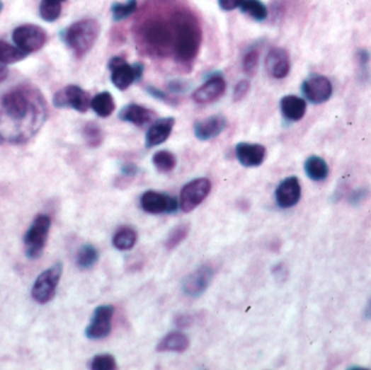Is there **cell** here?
Returning a JSON list of instances; mask_svg holds the SVG:
<instances>
[{
  "label": "cell",
  "mask_w": 371,
  "mask_h": 370,
  "mask_svg": "<svg viewBox=\"0 0 371 370\" xmlns=\"http://www.w3.org/2000/svg\"><path fill=\"white\" fill-rule=\"evenodd\" d=\"M114 314V308L112 305H101L93 312L91 324L85 330V335L91 340L105 339L111 333L112 317Z\"/></svg>",
  "instance_id": "obj_11"
},
{
  "label": "cell",
  "mask_w": 371,
  "mask_h": 370,
  "mask_svg": "<svg viewBox=\"0 0 371 370\" xmlns=\"http://www.w3.org/2000/svg\"><path fill=\"white\" fill-rule=\"evenodd\" d=\"M8 74H9L8 69L0 63V84L5 82V79H7Z\"/></svg>",
  "instance_id": "obj_44"
},
{
  "label": "cell",
  "mask_w": 371,
  "mask_h": 370,
  "mask_svg": "<svg viewBox=\"0 0 371 370\" xmlns=\"http://www.w3.org/2000/svg\"><path fill=\"white\" fill-rule=\"evenodd\" d=\"M99 259L98 250L93 245H85L77 253L76 263L81 270H91Z\"/></svg>",
  "instance_id": "obj_30"
},
{
  "label": "cell",
  "mask_w": 371,
  "mask_h": 370,
  "mask_svg": "<svg viewBox=\"0 0 371 370\" xmlns=\"http://www.w3.org/2000/svg\"><path fill=\"white\" fill-rule=\"evenodd\" d=\"M244 0H218V5L224 11H232L240 7Z\"/></svg>",
  "instance_id": "obj_40"
},
{
  "label": "cell",
  "mask_w": 371,
  "mask_h": 370,
  "mask_svg": "<svg viewBox=\"0 0 371 370\" xmlns=\"http://www.w3.org/2000/svg\"><path fill=\"white\" fill-rule=\"evenodd\" d=\"M282 115L289 121L297 122L303 119L307 112V103L297 96H285L280 101Z\"/></svg>",
  "instance_id": "obj_22"
},
{
  "label": "cell",
  "mask_w": 371,
  "mask_h": 370,
  "mask_svg": "<svg viewBox=\"0 0 371 370\" xmlns=\"http://www.w3.org/2000/svg\"><path fill=\"white\" fill-rule=\"evenodd\" d=\"M258 61H260V52L258 50H250L244 57L242 66L246 74L253 76L256 74L258 68Z\"/></svg>",
  "instance_id": "obj_35"
},
{
  "label": "cell",
  "mask_w": 371,
  "mask_h": 370,
  "mask_svg": "<svg viewBox=\"0 0 371 370\" xmlns=\"http://www.w3.org/2000/svg\"><path fill=\"white\" fill-rule=\"evenodd\" d=\"M299 199H301V185L297 177H288L280 183L276 190V201L279 207L282 209L295 207Z\"/></svg>",
  "instance_id": "obj_16"
},
{
  "label": "cell",
  "mask_w": 371,
  "mask_h": 370,
  "mask_svg": "<svg viewBox=\"0 0 371 370\" xmlns=\"http://www.w3.org/2000/svg\"><path fill=\"white\" fill-rule=\"evenodd\" d=\"M136 241H137V233L132 227H123L119 229L113 237V245L120 251L132 249Z\"/></svg>",
  "instance_id": "obj_27"
},
{
  "label": "cell",
  "mask_w": 371,
  "mask_h": 370,
  "mask_svg": "<svg viewBox=\"0 0 371 370\" xmlns=\"http://www.w3.org/2000/svg\"><path fill=\"white\" fill-rule=\"evenodd\" d=\"M303 93L305 97L313 103H323L331 97L332 85L325 76L315 75L303 83Z\"/></svg>",
  "instance_id": "obj_15"
},
{
  "label": "cell",
  "mask_w": 371,
  "mask_h": 370,
  "mask_svg": "<svg viewBox=\"0 0 371 370\" xmlns=\"http://www.w3.org/2000/svg\"><path fill=\"white\" fill-rule=\"evenodd\" d=\"M48 115L40 89L19 85L0 95V144H21L40 132Z\"/></svg>",
  "instance_id": "obj_1"
},
{
  "label": "cell",
  "mask_w": 371,
  "mask_h": 370,
  "mask_svg": "<svg viewBox=\"0 0 371 370\" xmlns=\"http://www.w3.org/2000/svg\"><path fill=\"white\" fill-rule=\"evenodd\" d=\"M52 227V219L48 215L40 214L34 219L24 237L25 254L28 259L36 260L44 251L49 231Z\"/></svg>",
  "instance_id": "obj_5"
},
{
  "label": "cell",
  "mask_w": 371,
  "mask_h": 370,
  "mask_svg": "<svg viewBox=\"0 0 371 370\" xmlns=\"http://www.w3.org/2000/svg\"><path fill=\"white\" fill-rule=\"evenodd\" d=\"M365 315H366L367 318L371 319V300L369 301L368 305H367Z\"/></svg>",
  "instance_id": "obj_45"
},
{
  "label": "cell",
  "mask_w": 371,
  "mask_h": 370,
  "mask_svg": "<svg viewBox=\"0 0 371 370\" xmlns=\"http://www.w3.org/2000/svg\"><path fill=\"white\" fill-rule=\"evenodd\" d=\"M213 275V268L211 266L202 265L201 267L197 268L195 272H191L190 275L183 279V294L191 298L202 296L209 288Z\"/></svg>",
  "instance_id": "obj_13"
},
{
  "label": "cell",
  "mask_w": 371,
  "mask_h": 370,
  "mask_svg": "<svg viewBox=\"0 0 371 370\" xmlns=\"http://www.w3.org/2000/svg\"><path fill=\"white\" fill-rule=\"evenodd\" d=\"M249 91H250V82L248 79H241L240 82H238L234 86V93H232V97H234V101H240L248 95Z\"/></svg>",
  "instance_id": "obj_37"
},
{
  "label": "cell",
  "mask_w": 371,
  "mask_h": 370,
  "mask_svg": "<svg viewBox=\"0 0 371 370\" xmlns=\"http://www.w3.org/2000/svg\"><path fill=\"white\" fill-rule=\"evenodd\" d=\"M47 38L46 30L35 24L18 26L12 33L14 44L28 54L42 50L47 42Z\"/></svg>",
  "instance_id": "obj_8"
},
{
  "label": "cell",
  "mask_w": 371,
  "mask_h": 370,
  "mask_svg": "<svg viewBox=\"0 0 371 370\" xmlns=\"http://www.w3.org/2000/svg\"><path fill=\"white\" fill-rule=\"evenodd\" d=\"M139 172V168L137 166H135L132 163H126L122 166V174L125 175V176H136Z\"/></svg>",
  "instance_id": "obj_41"
},
{
  "label": "cell",
  "mask_w": 371,
  "mask_h": 370,
  "mask_svg": "<svg viewBox=\"0 0 371 370\" xmlns=\"http://www.w3.org/2000/svg\"><path fill=\"white\" fill-rule=\"evenodd\" d=\"M154 166L160 173H170L176 166L177 161L174 154L167 150L156 152L152 158Z\"/></svg>",
  "instance_id": "obj_31"
},
{
  "label": "cell",
  "mask_w": 371,
  "mask_h": 370,
  "mask_svg": "<svg viewBox=\"0 0 371 370\" xmlns=\"http://www.w3.org/2000/svg\"><path fill=\"white\" fill-rule=\"evenodd\" d=\"M266 70L275 79H285L290 72V57L283 48H273L266 57Z\"/></svg>",
  "instance_id": "obj_19"
},
{
  "label": "cell",
  "mask_w": 371,
  "mask_h": 370,
  "mask_svg": "<svg viewBox=\"0 0 371 370\" xmlns=\"http://www.w3.org/2000/svg\"><path fill=\"white\" fill-rule=\"evenodd\" d=\"M52 103L55 107L71 108L85 113L91 105V95L76 85H69L55 93Z\"/></svg>",
  "instance_id": "obj_9"
},
{
  "label": "cell",
  "mask_w": 371,
  "mask_h": 370,
  "mask_svg": "<svg viewBox=\"0 0 371 370\" xmlns=\"http://www.w3.org/2000/svg\"><path fill=\"white\" fill-rule=\"evenodd\" d=\"M225 91V79L222 75L215 74L193 93V98L199 105H207L221 98Z\"/></svg>",
  "instance_id": "obj_14"
},
{
  "label": "cell",
  "mask_w": 371,
  "mask_h": 370,
  "mask_svg": "<svg viewBox=\"0 0 371 370\" xmlns=\"http://www.w3.org/2000/svg\"><path fill=\"white\" fill-rule=\"evenodd\" d=\"M109 70L111 71L112 83L120 91H126L132 83L139 81L144 74L142 63L137 62L134 66H130L122 57H114L110 60Z\"/></svg>",
  "instance_id": "obj_6"
},
{
  "label": "cell",
  "mask_w": 371,
  "mask_h": 370,
  "mask_svg": "<svg viewBox=\"0 0 371 370\" xmlns=\"http://www.w3.org/2000/svg\"><path fill=\"white\" fill-rule=\"evenodd\" d=\"M305 172L311 180L323 182L329 175V166L324 158L319 156H309L305 162Z\"/></svg>",
  "instance_id": "obj_24"
},
{
  "label": "cell",
  "mask_w": 371,
  "mask_h": 370,
  "mask_svg": "<svg viewBox=\"0 0 371 370\" xmlns=\"http://www.w3.org/2000/svg\"><path fill=\"white\" fill-rule=\"evenodd\" d=\"M140 204L142 210L150 214H172L178 210V201L176 198L158 191H146L140 199Z\"/></svg>",
  "instance_id": "obj_12"
},
{
  "label": "cell",
  "mask_w": 371,
  "mask_h": 370,
  "mask_svg": "<svg viewBox=\"0 0 371 370\" xmlns=\"http://www.w3.org/2000/svg\"><path fill=\"white\" fill-rule=\"evenodd\" d=\"M154 115L156 113L154 111L136 103L125 105L119 113V117L122 121L128 122L139 127H144L154 121Z\"/></svg>",
  "instance_id": "obj_21"
},
{
  "label": "cell",
  "mask_w": 371,
  "mask_h": 370,
  "mask_svg": "<svg viewBox=\"0 0 371 370\" xmlns=\"http://www.w3.org/2000/svg\"><path fill=\"white\" fill-rule=\"evenodd\" d=\"M67 0H42L40 14L44 21L52 23L60 18L62 5Z\"/></svg>",
  "instance_id": "obj_26"
},
{
  "label": "cell",
  "mask_w": 371,
  "mask_h": 370,
  "mask_svg": "<svg viewBox=\"0 0 371 370\" xmlns=\"http://www.w3.org/2000/svg\"><path fill=\"white\" fill-rule=\"evenodd\" d=\"M227 127V120L223 115H213L195 124V135L201 141H207L221 135Z\"/></svg>",
  "instance_id": "obj_17"
},
{
  "label": "cell",
  "mask_w": 371,
  "mask_h": 370,
  "mask_svg": "<svg viewBox=\"0 0 371 370\" xmlns=\"http://www.w3.org/2000/svg\"><path fill=\"white\" fill-rule=\"evenodd\" d=\"M100 34L97 20L84 19L75 22L61 33L64 44L76 57H83L93 48Z\"/></svg>",
  "instance_id": "obj_4"
},
{
  "label": "cell",
  "mask_w": 371,
  "mask_h": 370,
  "mask_svg": "<svg viewBox=\"0 0 371 370\" xmlns=\"http://www.w3.org/2000/svg\"><path fill=\"white\" fill-rule=\"evenodd\" d=\"M189 347V339L187 335L181 333H171L163 337L156 347L158 352H177L183 353Z\"/></svg>",
  "instance_id": "obj_23"
},
{
  "label": "cell",
  "mask_w": 371,
  "mask_h": 370,
  "mask_svg": "<svg viewBox=\"0 0 371 370\" xmlns=\"http://www.w3.org/2000/svg\"><path fill=\"white\" fill-rule=\"evenodd\" d=\"M62 264L57 263L38 276L32 288V296L36 302L46 304L52 300L62 276Z\"/></svg>",
  "instance_id": "obj_7"
},
{
  "label": "cell",
  "mask_w": 371,
  "mask_h": 370,
  "mask_svg": "<svg viewBox=\"0 0 371 370\" xmlns=\"http://www.w3.org/2000/svg\"><path fill=\"white\" fill-rule=\"evenodd\" d=\"M91 107L99 117H108L115 110V103L109 91L98 93L91 99Z\"/></svg>",
  "instance_id": "obj_25"
},
{
  "label": "cell",
  "mask_w": 371,
  "mask_h": 370,
  "mask_svg": "<svg viewBox=\"0 0 371 370\" xmlns=\"http://www.w3.org/2000/svg\"><path fill=\"white\" fill-rule=\"evenodd\" d=\"M91 367L93 370H114L116 368V361L110 354H101L93 357Z\"/></svg>",
  "instance_id": "obj_36"
},
{
  "label": "cell",
  "mask_w": 371,
  "mask_h": 370,
  "mask_svg": "<svg viewBox=\"0 0 371 370\" xmlns=\"http://www.w3.org/2000/svg\"><path fill=\"white\" fill-rule=\"evenodd\" d=\"M28 54L22 52L18 47L8 44L5 40H0V63L1 64H12L19 62L26 58Z\"/></svg>",
  "instance_id": "obj_28"
},
{
  "label": "cell",
  "mask_w": 371,
  "mask_h": 370,
  "mask_svg": "<svg viewBox=\"0 0 371 370\" xmlns=\"http://www.w3.org/2000/svg\"><path fill=\"white\" fill-rule=\"evenodd\" d=\"M370 54L367 50H358L356 54V61H358V67H360V73L365 77V74H368L369 62H370Z\"/></svg>",
  "instance_id": "obj_38"
},
{
  "label": "cell",
  "mask_w": 371,
  "mask_h": 370,
  "mask_svg": "<svg viewBox=\"0 0 371 370\" xmlns=\"http://www.w3.org/2000/svg\"><path fill=\"white\" fill-rule=\"evenodd\" d=\"M189 233L188 225H178L172 229L169 236H167L166 241H165V247L167 250H173L181 245L183 240L187 238Z\"/></svg>",
  "instance_id": "obj_34"
},
{
  "label": "cell",
  "mask_w": 371,
  "mask_h": 370,
  "mask_svg": "<svg viewBox=\"0 0 371 370\" xmlns=\"http://www.w3.org/2000/svg\"><path fill=\"white\" fill-rule=\"evenodd\" d=\"M240 9L256 21L262 22L267 19L268 10L261 0H244Z\"/></svg>",
  "instance_id": "obj_29"
},
{
  "label": "cell",
  "mask_w": 371,
  "mask_h": 370,
  "mask_svg": "<svg viewBox=\"0 0 371 370\" xmlns=\"http://www.w3.org/2000/svg\"><path fill=\"white\" fill-rule=\"evenodd\" d=\"M167 87H169V89H170V91H172V93H181L188 91L189 85L183 82V81L174 79V81H171V82L167 84Z\"/></svg>",
  "instance_id": "obj_39"
},
{
  "label": "cell",
  "mask_w": 371,
  "mask_h": 370,
  "mask_svg": "<svg viewBox=\"0 0 371 370\" xmlns=\"http://www.w3.org/2000/svg\"><path fill=\"white\" fill-rule=\"evenodd\" d=\"M211 188L207 178H197L185 185L181 192V210L186 213L195 210L209 196Z\"/></svg>",
  "instance_id": "obj_10"
},
{
  "label": "cell",
  "mask_w": 371,
  "mask_h": 370,
  "mask_svg": "<svg viewBox=\"0 0 371 370\" xmlns=\"http://www.w3.org/2000/svg\"><path fill=\"white\" fill-rule=\"evenodd\" d=\"M148 91L151 96H154V98L159 99V100L166 101V103L170 101V99L167 98L166 93H165L164 91H160V89L156 88V87H149Z\"/></svg>",
  "instance_id": "obj_42"
},
{
  "label": "cell",
  "mask_w": 371,
  "mask_h": 370,
  "mask_svg": "<svg viewBox=\"0 0 371 370\" xmlns=\"http://www.w3.org/2000/svg\"><path fill=\"white\" fill-rule=\"evenodd\" d=\"M175 125V119L173 117H164L154 122L149 128L146 135L147 148H154L166 141L167 138L172 134Z\"/></svg>",
  "instance_id": "obj_20"
},
{
  "label": "cell",
  "mask_w": 371,
  "mask_h": 370,
  "mask_svg": "<svg viewBox=\"0 0 371 370\" xmlns=\"http://www.w3.org/2000/svg\"><path fill=\"white\" fill-rule=\"evenodd\" d=\"M176 34V10L171 16L149 14L138 25L137 35L142 44L156 54H167L174 50Z\"/></svg>",
  "instance_id": "obj_2"
},
{
  "label": "cell",
  "mask_w": 371,
  "mask_h": 370,
  "mask_svg": "<svg viewBox=\"0 0 371 370\" xmlns=\"http://www.w3.org/2000/svg\"><path fill=\"white\" fill-rule=\"evenodd\" d=\"M4 9V3L0 0V13H1V11H3Z\"/></svg>",
  "instance_id": "obj_46"
},
{
  "label": "cell",
  "mask_w": 371,
  "mask_h": 370,
  "mask_svg": "<svg viewBox=\"0 0 371 370\" xmlns=\"http://www.w3.org/2000/svg\"><path fill=\"white\" fill-rule=\"evenodd\" d=\"M193 323V319L188 315H181V316L177 317L176 325L179 328H185V327H188L189 325Z\"/></svg>",
  "instance_id": "obj_43"
},
{
  "label": "cell",
  "mask_w": 371,
  "mask_h": 370,
  "mask_svg": "<svg viewBox=\"0 0 371 370\" xmlns=\"http://www.w3.org/2000/svg\"><path fill=\"white\" fill-rule=\"evenodd\" d=\"M201 42V26L195 14L189 10H176V34L173 50L176 60L185 64L195 60Z\"/></svg>",
  "instance_id": "obj_3"
},
{
  "label": "cell",
  "mask_w": 371,
  "mask_h": 370,
  "mask_svg": "<svg viewBox=\"0 0 371 370\" xmlns=\"http://www.w3.org/2000/svg\"><path fill=\"white\" fill-rule=\"evenodd\" d=\"M137 10V0H127L125 4L114 3L111 7L113 20L116 22L127 19Z\"/></svg>",
  "instance_id": "obj_32"
},
{
  "label": "cell",
  "mask_w": 371,
  "mask_h": 370,
  "mask_svg": "<svg viewBox=\"0 0 371 370\" xmlns=\"http://www.w3.org/2000/svg\"><path fill=\"white\" fill-rule=\"evenodd\" d=\"M236 156L246 168H256L264 162L266 148L262 144L240 142L236 147Z\"/></svg>",
  "instance_id": "obj_18"
},
{
  "label": "cell",
  "mask_w": 371,
  "mask_h": 370,
  "mask_svg": "<svg viewBox=\"0 0 371 370\" xmlns=\"http://www.w3.org/2000/svg\"><path fill=\"white\" fill-rule=\"evenodd\" d=\"M84 137L89 144V147H99L103 140V133L101 128L96 123H89L84 127Z\"/></svg>",
  "instance_id": "obj_33"
}]
</instances>
